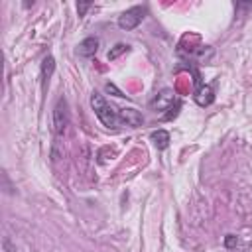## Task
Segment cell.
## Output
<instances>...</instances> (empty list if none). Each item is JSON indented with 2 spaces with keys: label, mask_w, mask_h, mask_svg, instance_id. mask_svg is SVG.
Listing matches in <instances>:
<instances>
[{
  "label": "cell",
  "mask_w": 252,
  "mask_h": 252,
  "mask_svg": "<svg viewBox=\"0 0 252 252\" xmlns=\"http://www.w3.org/2000/svg\"><path fill=\"white\" fill-rule=\"evenodd\" d=\"M91 106H93L96 118H98L106 128H118V124H120L118 110L112 108V106L104 100V96H102L100 93H93V94H91Z\"/></svg>",
  "instance_id": "cell-1"
},
{
  "label": "cell",
  "mask_w": 252,
  "mask_h": 252,
  "mask_svg": "<svg viewBox=\"0 0 252 252\" xmlns=\"http://www.w3.org/2000/svg\"><path fill=\"white\" fill-rule=\"evenodd\" d=\"M67 126H69V106H67V100L63 96H59L53 106V132L57 136H61V134H65Z\"/></svg>",
  "instance_id": "cell-2"
},
{
  "label": "cell",
  "mask_w": 252,
  "mask_h": 252,
  "mask_svg": "<svg viewBox=\"0 0 252 252\" xmlns=\"http://www.w3.org/2000/svg\"><path fill=\"white\" fill-rule=\"evenodd\" d=\"M144 14H146V8L144 6H132V8H128L126 12H122L118 16V26L122 30H134L144 20Z\"/></svg>",
  "instance_id": "cell-3"
},
{
  "label": "cell",
  "mask_w": 252,
  "mask_h": 252,
  "mask_svg": "<svg viewBox=\"0 0 252 252\" xmlns=\"http://www.w3.org/2000/svg\"><path fill=\"white\" fill-rule=\"evenodd\" d=\"M118 116H120V124H126V126H140L144 122L142 114L136 110V108H122L118 110Z\"/></svg>",
  "instance_id": "cell-4"
},
{
  "label": "cell",
  "mask_w": 252,
  "mask_h": 252,
  "mask_svg": "<svg viewBox=\"0 0 252 252\" xmlns=\"http://www.w3.org/2000/svg\"><path fill=\"white\" fill-rule=\"evenodd\" d=\"M98 49V37H85L79 45H77V53L81 57H93Z\"/></svg>",
  "instance_id": "cell-5"
},
{
  "label": "cell",
  "mask_w": 252,
  "mask_h": 252,
  "mask_svg": "<svg viewBox=\"0 0 252 252\" xmlns=\"http://www.w3.org/2000/svg\"><path fill=\"white\" fill-rule=\"evenodd\" d=\"M53 71H55V59H53L51 55L43 57V61H41V73H39V77H41V87H43V89L49 85V79H51Z\"/></svg>",
  "instance_id": "cell-6"
},
{
  "label": "cell",
  "mask_w": 252,
  "mask_h": 252,
  "mask_svg": "<svg viewBox=\"0 0 252 252\" xmlns=\"http://www.w3.org/2000/svg\"><path fill=\"white\" fill-rule=\"evenodd\" d=\"M152 142H154V146L158 148V150H165L167 146H169V134L165 132V130H154L152 132Z\"/></svg>",
  "instance_id": "cell-7"
},
{
  "label": "cell",
  "mask_w": 252,
  "mask_h": 252,
  "mask_svg": "<svg viewBox=\"0 0 252 252\" xmlns=\"http://www.w3.org/2000/svg\"><path fill=\"white\" fill-rule=\"evenodd\" d=\"M124 51H128V45H126V43H116V45L108 51V59H110V61H114V59H116L118 55H122Z\"/></svg>",
  "instance_id": "cell-8"
},
{
  "label": "cell",
  "mask_w": 252,
  "mask_h": 252,
  "mask_svg": "<svg viewBox=\"0 0 252 252\" xmlns=\"http://www.w3.org/2000/svg\"><path fill=\"white\" fill-rule=\"evenodd\" d=\"M91 6H93L91 2H81V4H77V12H79V16H85V12H87Z\"/></svg>",
  "instance_id": "cell-9"
},
{
  "label": "cell",
  "mask_w": 252,
  "mask_h": 252,
  "mask_svg": "<svg viewBox=\"0 0 252 252\" xmlns=\"http://www.w3.org/2000/svg\"><path fill=\"white\" fill-rule=\"evenodd\" d=\"M104 89H106V91H108V93H114V96H120V98H122V96H126V94H124V93H122V91H118V89H116V87H114V85H110V83H108V85H106V87H104Z\"/></svg>",
  "instance_id": "cell-10"
}]
</instances>
